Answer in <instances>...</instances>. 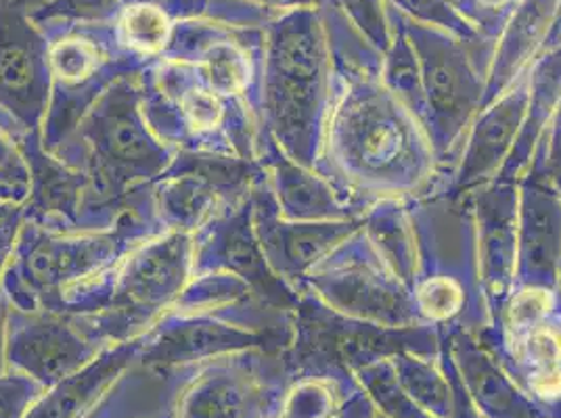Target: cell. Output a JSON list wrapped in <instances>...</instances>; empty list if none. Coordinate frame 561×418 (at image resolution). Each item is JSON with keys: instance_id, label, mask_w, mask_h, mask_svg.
<instances>
[{"instance_id": "obj_4", "label": "cell", "mask_w": 561, "mask_h": 418, "mask_svg": "<svg viewBox=\"0 0 561 418\" xmlns=\"http://www.w3.org/2000/svg\"><path fill=\"white\" fill-rule=\"evenodd\" d=\"M335 96L319 9L283 13L264 27L257 116L262 135L305 167H314Z\"/></svg>"}, {"instance_id": "obj_11", "label": "cell", "mask_w": 561, "mask_h": 418, "mask_svg": "<svg viewBox=\"0 0 561 418\" xmlns=\"http://www.w3.org/2000/svg\"><path fill=\"white\" fill-rule=\"evenodd\" d=\"M302 291L352 318L386 326L421 325L411 287L377 254L363 224L306 277Z\"/></svg>"}, {"instance_id": "obj_2", "label": "cell", "mask_w": 561, "mask_h": 418, "mask_svg": "<svg viewBox=\"0 0 561 418\" xmlns=\"http://www.w3.org/2000/svg\"><path fill=\"white\" fill-rule=\"evenodd\" d=\"M164 231L151 186L119 216L116 227L105 231L57 233L25 220L0 293L27 312L93 316L112 298L119 262L140 241Z\"/></svg>"}, {"instance_id": "obj_5", "label": "cell", "mask_w": 561, "mask_h": 418, "mask_svg": "<svg viewBox=\"0 0 561 418\" xmlns=\"http://www.w3.org/2000/svg\"><path fill=\"white\" fill-rule=\"evenodd\" d=\"M294 312L262 302L229 275L193 277L176 303L142 335L137 362L195 367L248 349L283 351L291 341Z\"/></svg>"}, {"instance_id": "obj_35", "label": "cell", "mask_w": 561, "mask_h": 418, "mask_svg": "<svg viewBox=\"0 0 561 418\" xmlns=\"http://www.w3.org/2000/svg\"><path fill=\"white\" fill-rule=\"evenodd\" d=\"M124 0H43L30 7L34 24L107 25L114 22Z\"/></svg>"}, {"instance_id": "obj_30", "label": "cell", "mask_w": 561, "mask_h": 418, "mask_svg": "<svg viewBox=\"0 0 561 418\" xmlns=\"http://www.w3.org/2000/svg\"><path fill=\"white\" fill-rule=\"evenodd\" d=\"M363 231L377 254L409 287L415 277V234L407 201H377L363 216Z\"/></svg>"}, {"instance_id": "obj_31", "label": "cell", "mask_w": 561, "mask_h": 418, "mask_svg": "<svg viewBox=\"0 0 561 418\" xmlns=\"http://www.w3.org/2000/svg\"><path fill=\"white\" fill-rule=\"evenodd\" d=\"M400 387L432 418L450 417L453 385L440 356L398 353L390 358Z\"/></svg>"}, {"instance_id": "obj_39", "label": "cell", "mask_w": 561, "mask_h": 418, "mask_svg": "<svg viewBox=\"0 0 561 418\" xmlns=\"http://www.w3.org/2000/svg\"><path fill=\"white\" fill-rule=\"evenodd\" d=\"M524 174L547 183L561 199V105L547 124Z\"/></svg>"}, {"instance_id": "obj_1", "label": "cell", "mask_w": 561, "mask_h": 418, "mask_svg": "<svg viewBox=\"0 0 561 418\" xmlns=\"http://www.w3.org/2000/svg\"><path fill=\"white\" fill-rule=\"evenodd\" d=\"M314 170L365 208L420 199L443 181L425 124L381 78L335 86Z\"/></svg>"}, {"instance_id": "obj_48", "label": "cell", "mask_w": 561, "mask_h": 418, "mask_svg": "<svg viewBox=\"0 0 561 418\" xmlns=\"http://www.w3.org/2000/svg\"><path fill=\"white\" fill-rule=\"evenodd\" d=\"M158 418H174V413H172V415H164V417H158Z\"/></svg>"}, {"instance_id": "obj_46", "label": "cell", "mask_w": 561, "mask_h": 418, "mask_svg": "<svg viewBox=\"0 0 561 418\" xmlns=\"http://www.w3.org/2000/svg\"><path fill=\"white\" fill-rule=\"evenodd\" d=\"M20 208V206H13V204H4V201H0V220H4L13 209Z\"/></svg>"}, {"instance_id": "obj_26", "label": "cell", "mask_w": 561, "mask_h": 418, "mask_svg": "<svg viewBox=\"0 0 561 418\" xmlns=\"http://www.w3.org/2000/svg\"><path fill=\"white\" fill-rule=\"evenodd\" d=\"M142 337L103 349L91 364L45 390L25 418H87L139 356Z\"/></svg>"}, {"instance_id": "obj_3", "label": "cell", "mask_w": 561, "mask_h": 418, "mask_svg": "<svg viewBox=\"0 0 561 418\" xmlns=\"http://www.w3.org/2000/svg\"><path fill=\"white\" fill-rule=\"evenodd\" d=\"M57 158L87 174L80 233L116 227L172 162L174 149L158 139L142 112L139 73L116 78L78 119Z\"/></svg>"}, {"instance_id": "obj_8", "label": "cell", "mask_w": 561, "mask_h": 418, "mask_svg": "<svg viewBox=\"0 0 561 418\" xmlns=\"http://www.w3.org/2000/svg\"><path fill=\"white\" fill-rule=\"evenodd\" d=\"M390 24L400 30L417 55L425 98V128L443 167L455 162L469 124L482 109L492 40H466L434 25L413 22L392 4Z\"/></svg>"}, {"instance_id": "obj_7", "label": "cell", "mask_w": 561, "mask_h": 418, "mask_svg": "<svg viewBox=\"0 0 561 418\" xmlns=\"http://www.w3.org/2000/svg\"><path fill=\"white\" fill-rule=\"evenodd\" d=\"M142 112L158 139L176 149H206L257 160L262 126L256 112L210 91L188 63L158 59L140 71Z\"/></svg>"}, {"instance_id": "obj_40", "label": "cell", "mask_w": 561, "mask_h": 418, "mask_svg": "<svg viewBox=\"0 0 561 418\" xmlns=\"http://www.w3.org/2000/svg\"><path fill=\"white\" fill-rule=\"evenodd\" d=\"M453 9L473 25V30L486 38L496 40L507 15L512 13L517 0H448Z\"/></svg>"}, {"instance_id": "obj_42", "label": "cell", "mask_w": 561, "mask_h": 418, "mask_svg": "<svg viewBox=\"0 0 561 418\" xmlns=\"http://www.w3.org/2000/svg\"><path fill=\"white\" fill-rule=\"evenodd\" d=\"M25 224L24 206L13 209L4 220H0V285L13 262L20 234Z\"/></svg>"}, {"instance_id": "obj_18", "label": "cell", "mask_w": 561, "mask_h": 418, "mask_svg": "<svg viewBox=\"0 0 561 418\" xmlns=\"http://www.w3.org/2000/svg\"><path fill=\"white\" fill-rule=\"evenodd\" d=\"M252 201L254 224L264 256L275 275L291 285L298 293L302 291L306 277L363 224V218L335 222L283 220L266 172L252 186Z\"/></svg>"}, {"instance_id": "obj_37", "label": "cell", "mask_w": 561, "mask_h": 418, "mask_svg": "<svg viewBox=\"0 0 561 418\" xmlns=\"http://www.w3.org/2000/svg\"><path fill=\"white\" fill-rule=\"evenodd\" d=\"M340 11L375 48L386 53L392 38L394 27L390 24V9L386 0H333Z\"/></svg>"}, {"instance_id": "obj_33", "label": "cell", "mask_w": 561, "mask_h": 418, "mask_svg": "<svg viewBox=\"0 0 561 418\" xmlns=\"http://www.w3.org/2000/svg\"><path fill=\"white\" fill-rule=\"evenodd\" d=\"M381 82L397 94L402 103H407L425 124V98L421 84L420 61L407 36L397 27L392 45L383 53Z\"/></svg>"}, {"instance_id": "obj_23", "label": "cell", "mask_w": 561, "mask_h": 418, "mask_svg": "<svg viewBox=\"0 0 561 418\" xmlns=\"http://www.w3.org/2000/svg\"><path fill=\"white\" fill-rule=\"evenodd\" d=\"M279 216L291 222L360 220L369 208L352 201L314 167L289 160L279 147L262 135L260 155Z\"/></svg>"}, {"instance_id": "obj_32", "label": "cell", "mask_w": 561, "mask_h": 418, "mask_svg": "<svg viewBox=\"0 0 561 418\" xmlns=\"http://www.w3.org/2000/svg\"><path fill=\"white\" fill-rule=\"evenodd\" d=\"M356 390L354 376L296 379L275 418H335Z\"/></svg>"}, {"instance_id": "obj_22", "label": "cell", "mask_w": 561, "mask_h": 418, "mask_svg": "<svg viewBox=\"0 0 561 418\" xmlns=\"http://www.w3.org/2000/svg\"><path fill=\"white\" fill-rule=\"evenodd\" d=\"M7 119V117H4ZM24 151L32 174L25 220L57 233H80V211L89 178L43 144V135L25 132L7 119Z\"/></svg>"}, {"instance_id": "obj_45", "label": "cell", "mask_w": 561, "mask_h": 418, "mask_svg": "<svg viewBox=\"0 0 561 418\" xmlns=\"http://www.w3.org/2000/svg\"><path fill=\"white\" fill-rule=\"evenodd\" d=\"M7 325H9V302L0 293V372L7 371Z\"/></svg>"}, {"instance_id": "obj_14", "label": "cell", "mask_w": 561, "mask_h": 418, "mask_svg": "<svg viewBox=\"0 0 561 418\" xmlns=\"http://www.w3.org/2000/svg\"><path fill=\"white\" fill-rule=\"evenodd\" d=\"M262 53L264 27L197 18L174 25L162 59L188 63L210 91L243 101L257 114Z\"/></svg>"}, {"instance_id": "obj_43", "label": "cell", "mask_w": 561, "mask_h": 418, "mask_svg": "<svg viewBox=\"0 0 561 418\" xmlns=\"http://www.w3.org/2000/svg\"><path fill=\"white\" fill-rule=\"evenodd\" d=\"M440 362H443V367L448 372V379H450V385H453V408H450V417L448 418H482L480 413L476 410V406L471 404V399H469L468 392H466V387L461 383L459 372H457L455 364H453V358H450V353L446 349L445 341L440 346Z\"/></svg>"}, {"instance_id": "obj_34", "label": "cell", "mask_w": 561, "mask_h": 418, "mask_svg": "<svg viewBox=\"0 0 561 418\" xmlns=\"http://www.w3.org/2000/svg\"><path fill=\"white\" fill-rule=\"evenodd\" d=\"M354 379L379 415L388 418H432L400 387L390 360H379L358 369L354 372Z\"/></svg>"}, {"instance_id": "obj_13", "label": "cell", "mask_w": 561, "mask_h": 418, "mask_svg": "<svg viewBox=\"0 0 561 418\" xmlns=\"http://www.w3.org/2000/svg\"><path fill=\"white\" fill-rule=\"evenodd\" d=\"M264 176L257 160L206 149H176L151 185L153 208L165 231L197 233L206 222L243 199Z\"/></svg>"}, {"instance_id": "obj_21", "label": "cell", "mask_w": 561, "mask_h": 418, "mask_svg": "<svg viewBox=\"0 0 561 418\" xmlns=\"http://www.w3.org/2000/svg\"><path fill=\"white\" fill-rule=\"evenodd\" d=\"M517 257L514 287H561V199L542 181H517Z\"/></svg>"}, {"instance_id": "obj_25", "label": "cell", "mask_w": 561, "mask_h": 418, "mask_svg": "<svg viewBox=\"0 0 561 418\" xmlns=\"http://www.w3.org/2000/svg\"><path fill=\"white\" fill-rule=\"evenodd\" d=\"M560 13L561 0L515 2L494 40L482 109L505 93L530 68L540 48L545 47Z\"/></svg>"}, {"instance_id": "obj_20", "label": "cell", "mask_w": 561, "mask_h": 418, "mask_svg": "<svg viewBox=\"0 0 561 418\" xmlns=\"http://www.w3.org/2000/svg\"><path fill=\"white\" fill-rule=\"evenodd\" d=\"M476 224L484 298L494 321L514 291L517 257V183L494 178L468 193Z\"/></svg>"}, {"instance_id": "obj_6", "label": "cell", "mask_w": 561, "mask_h": 418, "mask_svg": "<svg viewBox=\"0 0 561 418\" xmlns=\"http://www.w3.org/2000/svg\"><path fill=\"white\" fill-rule=\"evenodd\" d=\"M415 234L411 295L421 325L478 337L492 325L468 195L430 193L407 201Z\"/></svg>"}, {"instance_id": "obj_16", "label": "cell", "mask_w": 561, "mask_h": 418, "mask_svg": "<svg viewBox=\"0 0 561 418\" xmlns=\"http://www.w3.org/2000/svg\"><path fill=\"white\" fill-rule=\"evenodd\" d=\"M50 101L47 36L24 0L0 2V116L43 135Z\"/></svg>"}, {"instance_id": "obj_36", "label": "cell", "mask_w": 561, "mask_h": 418, "mask_svg": "<svg viewBox=\"0 0 561 418\" xmlns=\"http://www.w3.org/2000/svg\"><path fill=\"white\" fill-rule=\"evenodd\" d=\"M32 174L24 151L9 121L0 116V201L25 206L30 197Z\"/></svg>"}, {"instance_id": "obj_15", "label": "cell", "mask_w": 561, "mask_h": 418, "mask_svg": "<svg viewBox=\"0 0 561 418\" xmlns=\"http://www.w3.org/2000/svg\"><path fill=\"white\" fill-rule=\"evenodd\" d=\"M229 275L273 307L294 312L300 293L275 275L257 239L252 190L193 233V277Z\"/></svg>"}, {"instance_id": "obj_17", "label": "cell", "mask_w": 561, "mask_h": 418, "mask_svg": "<svg viewBox=\"0 0 561 418\" xmlns=\"http://www.w3.org/2000/svg\"><path fill=\"white\" fill-rule=\"evenodd\" d=\"M73 316L20 310L9 303L7 369L24 372L45 390L82 371L103 351Z\"/></svg>"}, {"instance_id": "obj_27", "label": "cell", "mask_w": 561, "mask_h": 418, "mask_svg": "<svg viewBox=\"0 0 561 418\" xmlns=\"http://www.w3.org/2000/svg\"><path fill=\"white\" fill-rule=\"evenodd\" d=\"M528 112L519 137L515 140L514 151L505 163L499 178L517 183L533 153L538 140L542 137L547 124L561 105V36L549 40L540 48L535 61L528 68Z\"/></svg>"}, {"instance_id": "obj_28", "label": "cell", "mask_w": 561, "mask_h": 418, "mask_svg": "<svg viewBox=\"0 0 561 418\" xmlns=\"http://www.w3.org/2000/svg\"><path fill=\"white\" fill-rule=\"evenodd\" d=\"M176 24L172 13L153 0H124L107 27L117 55L142 71L164 57Z\"/></svg>"}, {"instance_id": "obj_12", "label": "cell", "mask_w": 561, "mask_h": 418, "mask_svg": "<svg viewBox=\"0 0 561 418\" xmlns=\"http://www.w3.org/2000/svg\"><path fill=\"white\" fill-rule=\"evenodd\" d=\"M283 351L248 349L197 364L174 418L277 417L296 381Z\"/></svg>"}, {"instance_id": "obj_47", "label": "cell", "mask_w": 561, "mask_h": 418, "mask_svg": "<svg viewBox=\"0 0 561 418\" xmlns=\"http://www.w3.org/2000/svg\"><path fill=\"white\" fill-rule=\"evenodd\" d=\"M374 418H388V417H383V415H379V413H377V410H375V417Z\"/></svg>"}, {"instance_id": "obj_38", "label": "cell", "mask_w": 561, "mask_h": 418, "mask_svg": "<svg viewBox=\"0 0 561 418\" xmlns=\"http://www.w3.org/2000/svg\"><path fill=\"white\" fill-rule=\"evenodd\" d=\"M402 15L420 24L434 25L446 30L466 40H486L482 38L468 20H463L448 0H386Z\"/></svg>"}, {"instance_id": "obj_49", "label": "cell", "mask_w": 561, "mask_h": 418, "mask_svg": "<svg viewBox=\"0 0 561 418\" xmlns=\"http://www.w3.org/2000/svg\"><path fill=\"white\" fill-rule=\"evenodd\" d=\"M553 418H561V413H558V415H553Z\"/></svg>"}, {"instance_id": "obj_19", "label": "cell", "mask_w": 561, "mask_h": 418, "mask_svg": "<svg viewBox=\"0 0 561 418\" xmlns=\"http://www.w3.org/2000/svg\"><path fill=\"white\" fill-rule=\"evenodd\" d=\"M526 71L473 117L455 162L434 193L468 195L476 186L501 176L528 112Z\"/></svg>"}, {"instance_id": "obj_9", "label": "cell", "mask_w": 561, "mask_h": 418, "mask_svg": "<svg viewBox=\"0 0 561 418\" xmlns=\"http://www.w3.org/2000/svg\"><path fill=\"white\" fill-rule=\"evenodd\" d=\"M440 333L432 326H386L352 318L302 291L283 356L294 379L354 376L358 369L398 353L440 356Z\"/></svg>"}, {"instance_id": "obj_41", "label": "cell", "mask_w": 561, "mask_h": 418, "mask_svg": "<svg viewBox=\"0 0 561 418\" xmlns=\"http://www.w3.org/2000/svg\"><path fill=\"white\" fill-rule=\"evenodd\" d=\"M43 392L45 387L24 372H0V418H25Z\"/></svg>"}, {"instance_id": "obj_24", "label": "cell", "mask_w": 561, "mask_h": 418, "mask_svg": "<svg viewBox=\"0 0 561 418\" xmlns=\"http://www.w3.org/2000/svg\"><path fill=\"white\" fill-rule=\"evenodd\" d=\"M461 376L471 404L482 418H553L526 394L489 349L468 333L440 337Z\"/></svg>"}, {"instance_id": "obj_10", "label": "cell", "mask_w": 561, "mask_h": 418, "mask_svg": "<svg viewBox=\"0 0 561 418\" xmlns=\"http://www.w3.org/2000/svg\"><path fill=\"white\" fill-rule=\"evenodd\" d=\"M193 279V234L164 231L140 241L117 266L112 298L93 316L73 321L103 348L142 337Z\"/></svg>"}, {"instance_id": "obj_29", "label": "cell", "mask_w": 561, "mask_h": 418, "mask_svg": "<svg viewBox=\"0 0 561 418\" xmlns=\"http://www.w3.org/2000/svg\"><path fill=\"white\" fill-rule=\"evenodd\" d=\"M321 20L328 36L329 57L333 80L346 84L365 78H381L383 53L375 48L340 11V7L328 0L321 9Z\"/></svg>"}, {"instance_id": "obj_44", "label": "cell", "mask_w": 561, "mask_h": 418, "mask_svg": "<svg viewBox=\"0 0 561 418\" xmlns=\"http://www.w3.org/2000/svg\"><path fill=\"white\" fill-rule=\"evenodd\" d=\"M257 11L268 13L271 18H280L283 13L289 11H300V9H321L328 0H239Z\"/></svg>"}]
</instances>
